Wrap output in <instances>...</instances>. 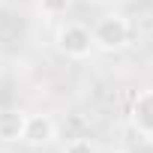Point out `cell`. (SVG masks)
<instances>
[{
  "label": "cell",
  "instance_id": "cell-1",
  "mask_svg": "<svg viewBox=\"0 0 153 153\" xmlns=\"http://www.w3.org/2000/svg\"><path fill=\"white\" fill-rule=\"evenodd\" d=\"M93 48L105 51V54H114V51H123L132 39V24L123 12H111V15H102L96 24H93Z\"/></svg>",
  "mask_w": 153,
  "mask_h": 153
},
{
  "label": "cell",
  "instance_id": "cell-2",
  "mask_svg": "<svg viewBox=\"0 0 153 153\" xmlns=\"http://www.w3.org/2000/svg\"><path fill=\"white\" fill-rule=\"evenodd\" d=\"M60 54H66L69 60H87L96 48H93V33L90 27L78 24V21H66L57 27V36H54Z\"/></svg>",
  "mask_w": 153,
  "mask_h": 153
},
{
  "label": "cell",
  "instance_id": "cell-3",
  "mask_svg": "<svg viewBox=\"0 0 153 153\" xmlns=\"http://www.w3.org/2000/svg\"><path fill=\"white\" fill-rule=\"evenodd\" d=\"M129 126L153 141V87H141L135 96H132V105H129Z\"/></svg>",
  "mask_w": 153,
  "mask_h": 153
},
{
  "label": "cell",
  "instance_id": "cell-4",
  "mask_svg": "<svg viewBox=\"0 0 153 153\" xmlns=\"http://www.w3.org/2000/svg\"><path fill=\"white\" fill-rule=\"evenodd\" d=\"M57 141V120L51 114H27V126H24V144L30 147H48Z\"/></svg>",
  "mask_w": 153,
  "mask_h": 153
},
{
  "label": "cell",
  "instance_id": "cell-5",
  "mask_svg": "<svg viewBox=\"0 0 153 153\" xmlns=\"http://www.w3.org/2000/svg\"><path fill=\"white\" fill-rule=\"evenodd\" d=\"M27 111L21 108H3L0 111V144H18L24 141Z\"/></svg>",
  "mask_w": 153,
  "mask_h": 153
},
{
  "label": "cell",
  "instance_id": "cell-6",
  "mask_svg": "<svg viewBox=\"0 0 153 153\" xmlns=\"http://www.w3.org/2000/svg\"><path fill=\"white\" fill-rule=\"evenodd\" d=\"M36 6H39V15H45V18H60V15L69 12L72 0H36Z\"/></svg>",
  "mask_w": 153,
  "mask_h": 153
},
{
  "label": "cell",
  "instance_id": "cell-7",
  "mask_svg": "<svg viewBox=\"0 0 153 153\" xmlns=\"http://www.w3.org/2000/svg\"><path fill=\"white\" fill-rule=\"evenodd\" d=\"M63 153H99V147H96L90 138H72V141L63 147Z\"/></svg>",
  "mask_w": 153,
  "mask_h": 153
},
{
  "label": "cell",
  "instance_id": "cell-8",
  "mask_svg": "<svg viewBox=\"0 0 153 153\" xmlns=\"http://www.w3.org/2000/svg\"><path fill=\"white\" fill-rule=\"evenodd\" d=\"M90 3H108V0H90Z\"/></svg>",
  "mask_w": 153,
  "mask_h": 153
},
{
  "label": "cell",
  "instance_id": "cell-9",
  "mask_svg": "<svg viewBox=\"0 0 153 153\" xmlns=\"http://www.w3.org/2000/svg\"><path fill=\"white\" fill-rule=\"evenodd\" d=\"M0 3H3V0H0Z\"/></svg>",
  "mask_w": 153,
  "mask_h": 153
}]
</instances>
